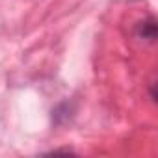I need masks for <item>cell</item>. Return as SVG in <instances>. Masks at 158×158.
Wrapping results in <instances>:
<instances>
[{"mask_svg": "<svg viewBox=\"0 0 158 158\" xmlns=\"http://www.w3.org/2000/svg\"><path fill=\"white\" fill-rule=\"evenodd\" d=\"M136 34H138L139 39H145V41L152 43V41L156 39V21H154V17H149L147 21L139 23Z\"/></svg>", "mask_w": 158, "mask_h": 158, "instance_id": "1", "label": "cell"}]
</instances>
